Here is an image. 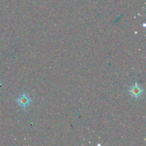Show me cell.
<instances>
[{
	"label": "cell",
	"mask_w": 146,
	"mask_h": 146,
	"mask_svg": "<svg viewBox=\"0 0 146 146\" xmlns=\"http://www.w3.org/2000/svg\"><path fill=\"white\" fill-rule=\"evenodd\" d=\"M17 102L18 103V104L21 108L26 110L27 107L29 106L30 104H31L32 100H31V97H30V96L28 94L24 93V94H22L20 96H19V97L17 99Z\"/></svg>",
	"instance_id": "1"
},
{
	"label": "cell",
	"mask_w": 146,
	"mask_h": 146,
	"mask_svg": "<svg viewBox=\"0 0 146 146\" xmlns=\"http://www.w3.org/2000/svg\"><path fill=\"white\" fill-rule=\"evenodd\" d=\"M143 27H144V28L145 27V24H143Z\"/></svg>",
	"instance_id": "3"
},
{
	"label": "cell",
	"mask_w": 146,
	"mask_h": 146,
	"mask_svg": "<svg viewBox=\"0 0 146 146\" xmlns=\"http://www.w3.org/2000/svg\"><path fill=\"white\" fill-rule=\"evenodd\" d=\"M129 94L133 98H138L143 94V88L138 83H135L129 88Z\"/></svg>",
	"instance_id": "2"
}]
</instances>
